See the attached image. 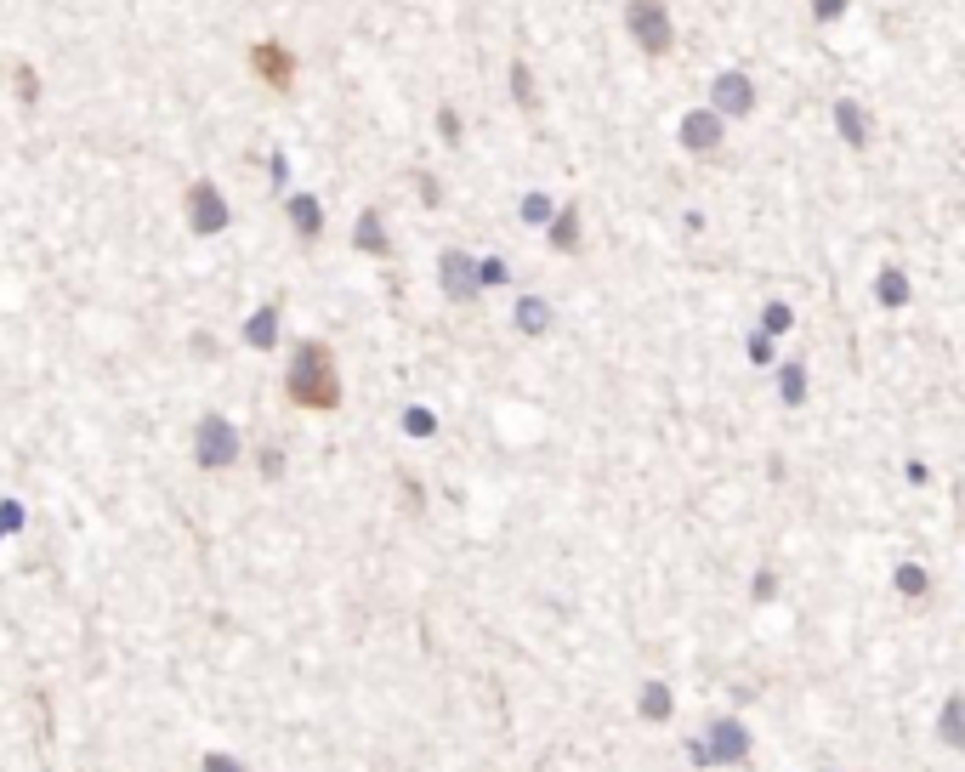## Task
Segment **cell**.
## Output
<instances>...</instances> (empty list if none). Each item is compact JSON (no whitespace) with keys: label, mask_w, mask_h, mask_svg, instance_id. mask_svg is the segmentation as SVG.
I'll list each match as a JSON object with an SVG mask.
<instances>
[{"label":"cell","mask_w":965,"mask_h":772,"mask_svg":"<svg viewBox=\"0 0 965 772\" xmlns=\"http://www.w3.org/2000/svg\"><path fill=\"white\" fill-rule=\"evenodd\" d=\"M284 398L307 415H335L341 409V369H335V352L324 341H301L290 352V369H284Z\"/></svg>","instance_id":"obj_1"},{"label":"cell","mask_w":965,"mask_h":772,"mask_svg":"<svg viewBox=\"0 0 965 772\" xmlns=\"http://www.w3.org/2000/svg\"><path fill=\"white\" fill-rule=\"evenodd\" d=\"M625 29L648 57H670L676 52V23H670L665 0H625Z\"/></svg>","instance_id":"obj_2"},{"label":"cell","mask_w":965,"mask_h":772,"mask_svg":"<svg viewBox=\"0 0 965 772\" xmlns=\"http://www.w3.org/2000/svg\"><path fill=\"white\" fill-rule=\"evenodd\" d=\"M193 455H199L205 472H222V466L239 460V432H233L228 415H205V421H199V432H193Z\"/></svg>","instance_id":"obj_3"},{"label":"cell","mask_w":965,"mask_h":772,"mask_svg":"<svg viewBox=\"0 0 965 772\" xmlns=\"http://www.w3.org/2000/svg\"><path fill=\"white\" fill-rule=\"evenodd\" d=\"M755 103H761V91H755V80L744 69H721L716 80H710V108L727 114V120H750Z\"/></svg>","instance_id":"obj_4"},{"label":"cell","mask_w":965,"mask_h":772,"mask_svg":"<svg viewBox=\"0 0 965 772\" xmlns=\"http://www.w3.org/2000/svg\"><path fill=\"white\" fill-rule=\"evenodd\" d=\"M228 222H233V205L222 199V188H216V182H193L188 188V228L199 233V239H216Z\"/></svg>","instance_id":"obj_5"},{"label":"cell","mask_w":965,"mask_h":772,"mask_svg":"<svg viewBox=\"0 0 965 772\" xmlns=\"http://www.w3.org/2000/svg\"><path fill=\"white\" fill-rule=\"evenodd\" d=\"M676 137H682L687 154H716L721 142H727V114H716V108H687L682 125H676Z\"/></svg>","instance_id":"obj_6"},{"label":"cell","mask_w":965,"mask_h":772,"mask_svg":"<svg viewBox=\"0 0 965 772\" xmlns=\"http://www.w3.org/2000/svg\"><path fill=\"white\" fill-rule=\"evenodd\" d=\"M250 69H256V80H267L273 91H290V86H296V57L284 52L279 40L250 46Z\"/></svg>","instance_id":"obj_7"},{"label":"cell","mask_w":965,"mask_h":772,"mask_svg":"<svg viewBox=\"0 0 965 772\" xmlns=\"http://www.w3.org/2000/svg\"><path fill=\"white\" fill-rule=\"evenodd\" d=\"M438 273H443V296H455V301H472L477 290H483V279H477V262L466 256V250H443V256H438Z\"/></svg>","instance_id":"obj_8"},{"label":"cell","mask_w":965,"mask_h":772,"mask_svg":"<svg viewBox=\"0 0 965 772\" xmlns=\"http://www.w3.org/2000/svg\"><path fill=\"white\" fill-rule=\"evenodd\" d=\"M835 131H841L846 148H869L875 120H869V108H863L858 97H835Z\"/></svg>","instance_id":"obj_9"},{"label":"cell","mask_w":965,"mask_h":772,"mask_svg":"<svg viewBox=\"0 0 965 772\" xmlns=\"http://www.w3.org/2000/svg\"><path fill=\"white\" fill-rule=\"evenodd\" d=\"M284 211H290V228H296L301 239H318V233H324V205H318V193H290Z\"/></svg>","instance_id":"obj_10"},{"label":"cell","mask_w":965,"mask_h":772,"mask_svg":"<svg viewBox=\"0 0 965 772\" xmlns=\"http://www.w3.org/2000/svg\"><path fill=\"white\" fill-rule=\"evenodd\" d=\"M506 80H511V103L523 108V114H534V108H540V80H534V69H528V57H511Z\"/></svg>","instance_id":"obj_11"},{"label":"cell","mask_w":965,"mask_h":772,"mask_svg":"<svg viewBox=\"0 0 965 772\" xmlns=\"http://www.w3.org/2000/svg\"><path fill=\"white\" fill-rule=\"evenodd\" d=\"M579 228H585V216H579V205H562V211L551 216V228H545V239H551V250H562V256H574V250H579Z\"/></svg>","instance_id":"obj_12"},{"label":"cell","mask_w":965,"mask_h":772,"mask_svg":"<svg viewBox=\"0 0 965 772\" xmlns=\"http://www.w3.org/2000/svg\"><path fill=\"white\" fill-rule=\"evenodd\" d=\"M352 245L364 250V256H392V239H386L381 211H364V216H358V228H352Z\"/></svg>","instance_id":"obj_13"},{"label":"cell","mask_w":965,"mask_h":772,"mask_svg":"<svg viewBox=\"0 0 965 772\" xmlns=\"http://www.w3.org/2000/svg\"><path fill=\"white\" fill-rule=\"evenodd\" d=\"M875 296H880V307H909L914 301V284H909V273L903 267H880V279H875Z\"/></svg>","instance_id":"obj_14"},{"label":"cell","mask_w":965,"mask_h":772,"mask_svg":"<svg viewBox=\"0 0 965 772\" xmlns=\"http://www.w3.org/2000/svg\"><path fill=\"white\" fill-rule=\"evenodd\" d=\"M245 341H250V347H256V352H267V347H273V341H279V307H273V301L250 313V324H245Z\"/></svg>","instance_id":"obj_15"},{"label":"cell","mask_w":965,"mask_h":772,"mask_svg":"<svg viewBox=\"0 0 965 772\" xmlns=\"http://www.w3.org/2000/svg\"><path fill=\"white\" fill-rule=\"evenodd\" d=\"M710 733H716V761H744L750 755V733L738 721H716Z\"/></svg>","instance_id":"obj_16"},{"label":"cell","mask_w":965,"mask_h":772,"mask_svg":"<svg viewBox=\"0 0 965 772\" xmlns=\"http://www.w3.org/2000/svg\"><path fill=\"white\" fill-rule=\"evenodd\" d=\"M517 330H523V335H545V330H551V301H545V296H523V301H517Z\"/></svg>","instance_id":"obj_17"},{"label":"cell","mask_w":965,"mask_h":772,"mask_svg":"<svg viewBox=\"0 0 965 772\" xmlns=\"http://www.w3.org/2000/svg\"><path fill=\"white\" fill-rule=\"evenodd\" d=\"M778 398L790 409L807 404V364H778Z\"/></svg>","instance_id":"obj_18"},{"label":"cell","mask_w":965,"mask_h":772,"mask_svg":"<svg viewBox=\"0 0 965 772\" xmlns=\"http://www.w3.org/2000/svg\"><path fill=\"white\" fill-rule=\"evenodd\" d=\"M562 205H551V193H523V222L528 228H551V216H557Z\"/></svg>","instance_id":"obj_19"},{"label":"cell","mask_w":965,"mask_h":772,"mask_svg":"<svg viewBox=\"0 0 965 772\" xmlns=\"http://www.w3.org/2000/svg\"><path fill=\"white\" fill-rule=\"evenodd\" d=\"M892 585L903 591V597H926V591H931L926 568H914V562H903V568H897V574H892Z\"/></svg>","instance_id":"obj_20"},{"label":"cell","mask_w":965,"mask_h":772,"mask_svg":"<svg viewBox=\"0 0 965 772\" xmlns=\"http://www.w3.org/2000/svg\"><path fill=\"white\" fill-rule=\"evenodd\" d=\"M642 716H648V721H665V716H670V687H665V682H648V687H642Z\"/></svg>","instance_id":"obj_21"},{"label":"cell","mask_w":965,"mask_h":772,"mask_svg":"<svg viewBox=\"0 0 965 772\" xmlns=\"http://www.w3.org/2000/svg\"><path fill=\"white\" fill-rule=\"evenodd\" d=\"M790 324H795V313L784 301H767V307H761V335H784Z\"/></svg>","instance_id":"obj_22"},{"label":"cell","mask_w":965,"mask_h":772,"mask_svg":"<svg viewBox=\"0 0 965 772\" xmlns=\"http://www.w3.org/2000/svg\"><path fill=\"white\" fill-rule=\"evenodd\" d=\"M943 738H948V744H965V699L943 704Z\"/></svg>","instance_id":"obj_23"},{"label":"cell","mask_w":965,"mask_h":772,"mask_svg":"<svg viewBox=\"0 0 965 772\" xmlns=\"http://www.w3.org/2000/svg\"><path fill=\"white\" fill-rule=\"evenodd\" d=\"M404 432H409V438H432V432H438V415H432V409H421V404L404 409Z\"/></svg>","instance_id":"obj_24"},{"label":"cell","mask_w":965,"mask_h":772,"mask_svg":"<svg viewBox=\"0 0 965 772\" xmlns=\"http://www.w3.org/2000/svg\"><path fill=\"white\" fill-rule=\"evenodd\" d=\"M477 279H483V290H494V284L511 279V267L500 262V256H483V262H477Z\"/></svg>","instance_id":"obj_25"},{"label":"cell","mask_w":965,"mask_h":772,"mask_svg":"<svg viewBox=\"0 0 965 772\" xmlns=\"http://www.w3.org/2000/svg\"><path fill=\"white\" fill-rule=\"evenodd\" d=\"M438 137H443V142H460V114H455V108H438Z\"/></svg>","instance_id":"obj_26"},{"label":"cell","mask_w":965,"mask_h":772,"mask_svg":"<svg viewBox=\"0 0 965 772\" xmlns=\"http://www.w3.org/2000/svg\"><path fill=\"white\" fill-rule=\"evenodd\" d=\"M0 528H6V534H18V528H23V506H18V500H0Z\"/></svg>","instance_id":"obj_27"},{"label":"cell","mask_w":965,"mask_h":772,"mask_svg":"<svg viewBox=\"0 0 965 772\" xmlns=\"http://www.w3.org/2000/svg\"><path fill=\"white\" fill-rule=\"evenodd\" d=\"M846 6H852V0H818L812 12H818V23H835V18H846Z\"/></svg>","instance_id":"obj_28"},{"label":"cell","mask_w":965,"mask_h":772,"mask_svg":"<svg viewBox=\"0 0 965 772\" xmlns=\"http://www.w3.org/2000/svg\"><path fill=\"white\" fill-rule=\"evenodd\" d=\"M772 585H778L772 568H761V574H755V602H772Z\"/></svg>","instance_id":"obj_29"},{"label":"cell","mask_w":965,"mask_h":772,"mask_svg":"<svg viewBox=\"0 0 965 772\" xmlns=\"http://www.w3.org/2000/svg\"><path fill=\"white\" fill-rule=\"evenodd\" d=\"M205 772H245L233 755H205Z\"/></svg>","instance_id":"obj_30"},{"label":"cell","mask_w":965,"mask_h":772,"mask_svg":"<svg viewBox=\"0 0 965 772\" xmlns=\"http://www.w3.org/2000/svg\"><path fill=\"white\" fill-rule=\"evenodd\" d=\"M750 358H755V364H772V347H767V335H755V341H750Z\"/></svg>","instance_id":"obj_31"},{"label":"cell","mask_w":965,"mask_h":772,"mask_svg":"<svg viewBox=\"0 0 965 772\" xmlns=\"http://www.w3.org/2000/svg\"><path fill=\"white\" fill-rule=\"evenodd\" d=\"M279 466H284V455H279V449H267V455H262V472L279 477Z\"/></svg>","instance_id":"obj_32"}]
</instances>
